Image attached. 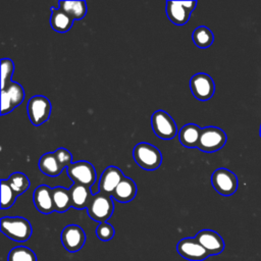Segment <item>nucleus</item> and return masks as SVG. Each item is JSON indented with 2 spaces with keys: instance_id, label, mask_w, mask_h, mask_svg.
<instances>
[{
  "instance_id": "27",
  "label": "nucleus",
  "mask_w": 261,
  "mask_h": 261,
  "mask_svg": "<svg viewBox=\"0 0 261 261\" xmlns=\"http://www.w3.org/2000/svg\"><path fill=\"white\" fill-rule=\"evenodd\" d=\"M17 195L9 186L7 179L1 180V209H8L10 208L15 200Z\"/></svg>"
},
{
  "instance_id": "10",
  "label": "nucleus",
  "mask_w": 261,
  "mask_h": 261,
  "mask_svg": "<svg viewBox=\"0 0 261 261\" xmlns=\"http://www.w3.org/2000/svg\"><path fill=\"white\" fill-rule=\"evenodd\" d=\"M177 253L190 261H203L210 255L196 238H184L176 245Z\"/></svg>"
},
{
  "instance_id": "20",
  "label": "nucleus",
  "mask_w": 261,
  "mask_h": 261,
  "mask_svg": "<svg viewBox=\"0 0 261 261\" xmlns=\"http://www.w3.org/2000/svg\"><path fill=\"white\" fill-rule=\"evenodd\" d=\"M39 168L40 170L46 174V175H49V176H57L61 173V171L63 170L57 159H56V156L53 153H45L44 155L41 156V158L39 159Z\"/></svg>"
},
{
  "instance_id": "29",
  "label": "nucleus",
  "mask_w": 261,
  "mask_h": 261,
  "mask_svg": "<svg viewBox=\"0 0 261 261\" xmlns=\"http://www.w3.org/2000/svg\"><path fill=\"white\" fill-rule=\"evenodd\" d=\"M114 233H115L114 227L108 222L99 223L96 228V236L98 237V239H100L103 242L110 241L114 237Z\"/></svg>"
},
{
  "instance_id": "22",
  "label": "nucleus",
  "mask_w": 261,
  "mask_h": 261,
  "mask_svg": "<svg viewBox=\"0 0 261 261\" xmlns=\"http://www.w3.org/2000/svg\"><path fill=\"white\" fill-rule=\"evenodd\" d=\"M53 203L55 211L63 213L71 207V200L69 190L63 187H55L52 189Z\"/></svg>"
},
{
  "instance_id": "15",
  "label": "nucleus",
  "mask_w": 261,
  "mask_h": 261,
  "mask_svg": "<svg viewBox=\"0 0 261 261\" xmlns=\"http://www.w3.org/2000/svg\"><path fill=\"white\" fill-rule=\"evenodd\" d=\"M68 190L70 194L71 206L73 208L75 209L88 208L89 203L93 197V194L89 187L80 185V184H73Z\"/></svg>"
},
{
  "instance_id": "18",
  "label": "nucleus",
  "mask_w": 261,
  "mask_h": 261,
  "mask_svg": "<svg viewBox=\"0 0 261 261\" xmlns=\"http://www.w3.org/2000/svg\"><path fill=\"white\" fill-rule=\"evenodd\" d=\"M202 128L194 123L184 125L178 132V140L186 148H196L199 143Z\"/></svg>"
},
{
  "instance_id": "28",
  "label": "nucleus",
  "mask_w": 261,
  "mask_h": 261,
  "mask_svg": "<svg viewBox=\"0 0 261 261\" xmlns=\"http://www.w3.org/2000/svg\"><path fill=\"white\" fill-rule=\"evenodd\" d=\"M14 64L11 59L2 58L1 59V90L5 89L7 85H9L11 81V76L13 73Z\"/></svg>"
},
{
  "instance_id": "23",
  "label": "nucleus",
  "mask_w": 261,
  "mask_h": 261,
  "mask_svg": "<svg viewBox=\"0 0 261 261\" xmlns=\"http://www.w3.org/2000/svg\"><path fill=\"white\" fill-rule=\"evenodd\" d=\"M192 39H193V42L196 44V46H198L199 48H207L212 45L214 41V36L210 29H208L207 27L201 25L194 30Z\"/></svg>"
},
{
  "instance_id": "5",
  "label": "nucleus",
  "mask_w": 261,
  "mask_h": 261,
  "mask_svg": "<svg viewBox=\"0 0 261 261\" xmlns=\"http://www.w3.org/2000/svg\"><path fill=\"white\" fill-rule=\"evenodd\" d=\"M151 124L154 134L162 140H171L177 134L173 118L163 110H157L152 114Z\"/></svg>"
},
{
  "instance_id": "26",
  "label": "nucleus",
  "mask_w": 261,
  "mask_h": 261,
  "mask_svg": "<svg viewBox=\"0 0 261 261\" xmlns=\"http://www.w3.org/2000/svg\"><path fill=\"white\" fill-rule=\"evenodd\" d=\"M2 91H4L7 94V96L10 98L11 103L14 108L22 102V100L24 99V96H25L23 88L18 83H15V82H11Z\"/></svg>"
},
{
  "instance_id": "31",
  "label": "nucleus",
  "mask_w": 261,
  "mask_h": 261,
  "mask_svg": "<svg viewBox=\"0 0 261 261\" xmlns=\"http://www.w3.org/2000/svg\"><path fill=\"white\" fill-rule=\"evenodd\" d=\"M14 109L10 98L7 96V94L1 90V114L5 115L6 113L12 111Z\"/></svg>"
},
{
  "instance_id": "9",
  "label": "nucleus",
  "mask_w": 261,
  "mask_h": 261,
  "mask_svg": "<svg viewBox=\"0 0 261 261\" xmlns=\"http://www.w3.org/2000/svg\"><path fill=\"white\" fill-rule=\"evenodd\" d=\"M190 88L194 97L200 101L209 100L212 98L215 91L212 77L204 72H198L191 77Z\"/></svg>"
},
{
  "instance_id": "14",
  "label": "nucleus",
  "mask_w": 261,
  "mask_h": 261,
  "mask_svg": "<svg viewBox=\"0 0 261 261\" xmlns=\"http://www.w3.org/2000/svg\"><path fill=\"white\" fill-rule=\"evenodd\" d=\"M34 204L41 213L50 214L55 211L52 189L46 185L39 186L34 192Z\"/></svg>"
},
{
  "instance_id": "19",
  "label": "nucleus",
  "mask_w": 261,
  "mask_h": 261,
  "mask_svg": "<svg viewBox=\"0 0 261 261\" xmlns=\"http://www.w3.org/2000/svg\"><path fill=\"white\" fill-rule=\"evenodd\" d=\"M51 17H50V23L52 29L57 33H66L70 30L73 23V19L67 15L64 11H62L59 7L55 8L54 6L51 7Z\"/></svg>"
},
{
  "instance_id": "12",
  "label": "nucleus",
  "mask_w": 261,
  "mask_h": 261,
  "mask_svg": "<svg viewBox=\"0 0 261 261\" xmlns=\"http://www.w3.org/2000/svg\"><path fill=\"white\" fill-rule=\"evenodd\" d=\"M196 240L203 246L209 255L220 254L224 250V241L221 236L211 229H202L196 234Z\"/></svg>"
},
{
  "instance_id": "21",
  "label": "nucleus",
  "mask_w": 261,
  "mask_h": 261,
  "mask_svg": "<svg viewBox=\"0 0 261 261\" xmlns=\"http://www.w3.org/2000/svg\"><path fill=\"white\" fill-rule=\"evenodd\" d=\"M58 6L73 20L84 18L87 13L86 1H59Z\"/></svg>"
},
{
  "instance_id": "24",
  "label": "nucleus",
  "mask_w": 261,
  "mask_h": 261,
  "mask_svg": "<svg viewBox=\"0 0 261 261\" xmlns=\"http://www.w3.org/2000/svg\"><path fill=\"white\" fill-rule=\"evenodd\" d=\"M7 181L17 196L24 193L30 188V180H29L28 176L21 172L12 173L8 177Z\"/></svg>"
},
{
  "instance_id": "25",
  "label": "nucleus",
  "mask_w": 261,
  "mask_h": 261,
  "mask_svg": "<svg viewBox=\"0 0 261 261\" xmlns=\"http://www.w3.org/2000/svg\"><path fill=\"white\" fill-rule=\"evenodd\" d=\"M7 261H37V256L30 248L18 246L10 250Z\"/></svg>"
},
{
  "instance_id": "4",
  "label": "nucleus",
  "mask_w": 261,
  "mask_h": 261,
  "mask_svg": "<svg viewBox=\"0 0 261 261\" xmlns=\"http://www.w3.org/2000/svg\"><path fill=\"white\" fill-rule=\"evenodd\" d=\"M226 143L225 133L217 126L202 128L197 148L203 152H215L220 150Z\"/></svg>"
},
{
  "instance_id": "30",
  "label": "nucleus",
  "mask_w": 261,
  "mask_h": 261,
  "mask_svg": "<svg viewBox=\"0 0 261 261\" xmlns=\"http://www.w3.org/2000/svg\"><path fill=\"white\" fill-rule=\"evenodd\" d=\"M54 154H55L56 159L62 169H64L65 167H68L72 163L71 154L65 148H58L57 150L54 151Z\"/></svg>"
},
{
  "instance_id": "7",
  "label": "nucleus",
  "mask_w": 261,
  "mask_h": 261,
  "mask_svg": "<svg viewBox=\"0 0 261 261\" xmlns=\"http://www.w3.org/2000/svg\"><path fill=\"white\" fill-rule=\"evenodd\" d=\"M51 102L42 95L33 96L28 102V114L34 125H41L50 116Z\"/></svg>"
},
{
  "instance_id": "8",
  "label": "nucleus",
  "mask_w": 261,
  "mask_h": 261,
  "mask_svg": "<svg viewBox=\"0 0 261 261\" xmlns=\"http://www.w3.org/2000/svg\"><path fill=\"white\" fill-rule=\"evenodd\" d=\"M67 174L73 184L87 187L94 185L96 180V170L92 163L88 161H76L67 167Z\"/></svg>"
},
{
  "instance_id": "1",
  "label": "nucleus",
  "mask_w": 261,
  "mask_h": 261,
  "mask_svg": "<svg viewBox=\"0 0 261 261\" xmlns=\"http://www.w3.org/2000/svg\"><path fill=\"white\" fill-rule=\"evenodd\" d=\"M1 231L14 242H27L32 234V226L28 219L23 217H2Z\"/></svg>"
},
{
  "instance_id": "17",
  "label": "nucleus",
  "mask_w": 261,
  "mask_h": 261,
  "mask_svg": "<svg viewBox=\"0 0 261 261\" xmlns=\"http://www.w3.org/2000/svg\"><path fill=\"white\" fill-rule=\"evenodd\" d=\"M137 195V185L136 182L129 178L124 176L121 181L118 184V186L116 187V189L114 190V192L112 193L111 197L112 199L118 201V202H122V203H126L132 201Z\"/></svg>"
},
{
  "instance_id": "16",
  "label": "nucleus",
  "mask_w": 261,
  "mask_h": 261,
  "mask_svg": "<svg viewBox=\"0 0 261 261\" xmlns=\"http://www.w3.org/2000/svg\"><path fill=\"white\" fill-rule=\"evenodd\" d=\"M192 11L182 4V1H167L166 14L170 21L176 25H184L190 18Z\"/></svg>"
},
{
  "instance_id": "11",
  "label": "nucleus",
  "mask_w": 261,
  "mask_h": 261,
  "mask_svg": "<svg viewBox=\"0 0 261 261\" xmlns=\"http://www.w3.org/2000/svg\"><path fill=\"white\" fill-rule=\"evenodd\" d=\"M61 243L66 251L75 253L84 247L86 233L84 229L76 224L66 225L61 231Z\"/></svg>"
},
{
  "instance_id": "13",
  "label": "nucleus",
  "mask_w": 261,
  "mask_h": 261,
  "mask_svg": "<svg viewBox=\"0 0 261 261\" xmlns=\"http://www.w3.org/2000/svg\"><path fill=\"white\" fill-rule=\"evenodd\" d=\"M124 177L122 171L116 166L107 167L101 174L99 179V192L112 195L118 184Z\"/></svg>"
},
{
  "instance_id": "32",
  "label": "nucleus",
  "mask_w": 261,
  "mask_h": 261,
  "mask_svg": "<svg viewBox=\"0 0 261 261\" xmlns=\"http://www.w3.org/2000/svg\"><path fill=\"white\" fill-rule=\"evenodd\" d=\"M260 137H261V125H260Z\"/></svg>"
},
{
  "instance_id": "6",
  "label": "nucleus",
  "mask_w": 261,
  "mask_h": 261,
  "mask_svg": "<svg viewBox=\"0 0 261 261\" xmlns=\"http://www.w3.org/2000/svg\"><path fill=\"white\" fill-rule=\"evenodd\" d=\"M211 184L218 194L228 197L238 189V177L226 168H217L211 175Z\"/></svg>"
},
{
  "instance_id": "3",
  "label": "nucleus",
  "mask_w": 261,
  "mask_h": 261,
  "mask_svg": "<svg viewBox=\"0 0 261 261\" xmlns=\"http://www.w3.org/2000/svg\"><path fill=\"white\" fill-rule=\"evenodd\" d=\"M136 163L146 170L157 169L162 161L161 152L149 143H139L135 146L133 152Z\"/></svg>"
},
{
  "instance_id": "2",
  "label": "nucleus",
  "mask_w": 261,
  "mask_h": 261,
  "mask_svg": "<svg viewBox=\"0 0 261 261\" xmlns=\"http://www.w3.org/2000/svg\"><path fill=\"white\" fill-rule=\"evenodd\" d=\"M114 210V204L110 195L98 192L93 195L87 208L88 215L97 222H107Z\"/></svg>"
}]
</instances>
